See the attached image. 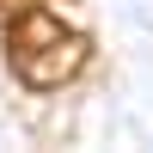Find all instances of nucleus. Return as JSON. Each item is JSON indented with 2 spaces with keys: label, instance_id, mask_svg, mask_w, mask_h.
<instances>
[{
  "label": "nucleus",
  "instance_id": "nucleus-1",
  "mask_svg": "<svg viewBox=\"0 0 153 153\" xmlns=\"http://www.w3.org/2000/svg\"><path fill=\"white\" fill-rule=\"evenodd\" d=\"M86 55H92V43H86L61 12H49V6L19 12L12 31H6V61H12V74H19L31 92H55V86H68L74 74L86 68Z\"/></svg>",
  "mask_w": 153,
  "mask_h": 153
}]
</instances>
